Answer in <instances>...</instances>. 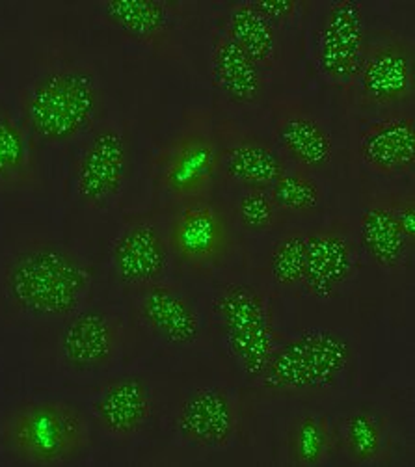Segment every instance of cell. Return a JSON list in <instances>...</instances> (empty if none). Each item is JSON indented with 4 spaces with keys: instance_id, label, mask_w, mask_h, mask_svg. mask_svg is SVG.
<instances>
[{
    "instance_id": "30bf717a",
    "label": "cell",
    "mask_w": 415,
    "mask_h": 467,
    "mask_svg": "<svg viewBox=\"0 0 415 467\" xmlns=\"http://www.w3.org/2000/svg\"><path fill=\"white\" fill-rule=\"evenodd\" d=\"M175 259L194 270H211L232 250L233 231L225 213L207 198L181 203L168 225Z\"/></svg>"
},
{
    "instance_id": "f546056e",
    "label": "cell",
    "mask_w": 415,
    "mask_h": 467,
    "mask_svg": "<svg viewBox=\"0 0 415 467\" xmlns=\"http://www.w3.org/2000/svg\"><path fill=\"white\" fill-rule=\"evenodd\" d=\"M254 5L275 26H282L284 23L293 21L298 16V12L306 6L302 0H254Z\"/></svg>"
},
{
    "instance_id": "ac0fdd59",
    "label": "cell",
    "mask_w": 415,
    "mask_h": 467,
    "mask_svg": "<svg viewBox=\"0 0 415 467\" xmlns=\"http://www.w3.org/2000/svg\"><path fill=\"white\" fill-rule=\"evenodd\" d=\"M98 6L103 19L129 39L159 55L179 57L177 19L182 5L173 0H101Z\"/></svg>"
},
{
    "instance_id": "5b68a950",
    "label": "cell",
    "mask_w": 415,
    "mask_h": 467,
    "mask_svg": "<svg viewBox=\"0 0 415 467\" xmlns=\"http://www.w3.org/2000/svg\"><path fill=\"white\" fill-rule=\"evenodd\" d=\"M213 313L227 352L250 380H257L275 347L268 296L248 284H225L213 296Z\"/></svg>"
},
{
    "instance_id": "3957f363",
    "label": "cell",
    "mask_w": 415,
    "mask_h": 467,
    "mask_svg": "<svg viewBox=\"0 0 415 467\" xmlns=\"http://www.w3.org/2000/svg\"><path fill=\"white\" fill-rule=\"evenodd\" d=\"M354 358V345L345 334L309 328L285 343H275L255 382L270 395H327L350 375Z\"/></svg>"
},
{
    "instance_id": "d4e9b609",
    "label": "cell",
    "mask_w": 415,
    "mask_h": 467,
    "mask_svg": "<svg viewBox=\"0 0 415 467\" xmlns=\"http://www.w3.org/2000/svg\"><path fill=\"white\" fill-rule=\"evenodd\" d=\"M336 438L343 454L350 463H377L388 449V425L384 417L371 410L348 411L336 431Z\"/></svg>"
},
{
    "instance_id": "484cf974",
    "label": "cell",
    "mask_w": 415,
    "mask_h": 467,
    "mask_svg": "<svg viewBox=\"0 0 415 467\" xmlns=\"http://www.w3.org/2000/svg\"><path fill=\"white\" fill-rule=\"evenodd\" d=\"M336 445V429L325 413H304L296 417L287 432V451L293 465H325Z\"/></svg>"
},
{
    "instance_id": "8fae6325",
    "label": "cell",
    "mask_w": 415,
    "mask_h": 467,
    "mask_svg": "<svg viewBox=\"0 0 415 467\" xmlns=\"http://www.w3.org/2000/svg\"><path fill=\"white\" fill-rule=\"evenodd\" d=\"M123 348V324L98 306H82L66 318L58 336V356L73 372L109 368Z\"/></svg>"
},
{
    "instance_id": "52a82bcc",
    "label": "cell",
    "mask_w": 415,
    "mask_h": 467,
    "mask_svg": "<svg viewBox=\"0 0 415 467\" xmlns=\"http://www.w3.org/2000/svg\"><path fill=\"white\" fill-rule=\"evenodd\" d=\"M132 140L125 125L98 121L73 162V192L89 209L114 203L130 177Z\"/></svg>"
},
{
    "instance_id": "9a60e30c",
    "label": "cell",
    "mask_w": 415,
    "mask_h": 467,
    "mask_svg": "<svg viewBox=\"0 0 415 467\" xmlns=\"http://www.w3.org/2000/svg\"><path fill=\"white\" fill-rule=\"evenodd\" d=\"M358 266V244L345 225L330 223L307 233L302 282L307 295L318 300L334 298L354 277Z\"/></svg>"
},
{
    "instance_id": "7402d4cb",
    "label": "cell",
    "mask_w": 415,
    "mask_h": 467,
    "mask_svg": "<svg viewBox=\"0 0 415 467\" xmlns=\"http://www.w3.org/2000/svg\"><path fill=\"white\" fill-rule=\"evenodd\" d=\"M209 71L216 91L235 107L257 105L265 96L266 73L222 32L211 47Z\"/></svg>"
},
{
    "instance_id": "44dd1931",
    "label": "cell",
    "mask_w": 415,
    "mask_h": 467,
    "mask_svg": "<svg viewBox=\"0 0 415 467\" xmlns=\"http://www.w3.org/2000/svg\"><path fill=\"white\" fill-rule=\"evenodd\" d=\"M358 243L375 265L397 270L410 259L415 229L406 222L391 196L379 198L363 207L358 218Z\"/></svg>"
},
{
    "instance_id": "5bb4252c",
    "label": "cell",
    "mask_w": 415,
    "mask_h": 467,
    "mask_svg": "<svg viewBox=\"0 0 415 467\" xmlns=\"http://www.w3.org/2000/svg\"><path fill=\"white\" fill-rule=\"evenodd\" d=\"M216 134L220 177L239 189H268L287 166L278 148L235 121H220Z\"/></svg>"
},
{
    "instance_id": "4316f807",
    "label": "cell",
    "mask_w": 415,
    "mask_h": 467,
    "mask_svg": "<svg viewBox=\"0 0 415 467\" xmlns=\"http://www.w3.org/2000/svg\"><path fill=\"white\" fill-rule=\"evenodd\" d=\"M268 192L282 214L311 216L325 207L327 192L313 171L298 166H285L272 181Z\"/></svg>"
},
{
    "instance_id": "ba28073f",
    "label": "cell",
    "mask_w": 415,
    "mask_h": 467,
    "mask_svg": "<svg viewBox=\"0 0 415 467\" xmlns=\"http://www.w3.org/2000/svg\"><path fill=\"white\" fill-rule=\"evenodd\" d=\"M356 103L373 112L404 109L415 89V53L410 37L382 34L368 39L350 86Z\"/></svg>"
},
{
    "instance_id": "6da1fadb",
    "label": "cell",
    "mask_w": 415,
    "mask_h": 467,
    "mask_svg": "<svg viewBox=\"0 0 415 467\" xmlns=\"http://www.w3.org/2000/svg\"><path fill=\"white\" fill-rule=\"evenodd\" d=\"M94 287V270L71 248L36 241L5 263L0 291L14 311L34 320H66Z\"/></svg>"
},
{
    "instance_id": "7c38bea8",
    "label": "cell",
    "mask_w": 415,
    "mask_h": 467,
    "mask_svg": "<svg viewBox=\"0 0 415 467\" xmlns=\"http://www.w3.org/2000/svg\"><path fill=\"white\" fill-rule=\"evenodd\" d=\"M173 429L181 441L196 449H227L239 434L237 402L220 386L198 388L177 404Z\"/></svg>"
},
{
    "instance_id": "9c48e42d",
    "label": "cell",
    "mask_w": 415,
    "mask_h": 467,
    "mask_svg": "<svg viewBox=\"0 0 415 467\" xmlns=\"http://www.w3.org/2000/svg\"><path fill=\"white\" fill-rule=\"evenodd\" d=\"M368 41L361 0H332L313 34V64L328 84L350 89Z\"/></svg>"
},
{
    "instance_id": "4fadbf2b",
    "label": "cell",
    "mask_w": 415,
    "mask_h": 467,
    "mask_svg": "<svg viewBox=\"0 0 415 467\" xmlns=\"http://www.w3.org/2000/svg\"><path fill=\"white\" fill-rule=\"evenodd\" d=\"M110 263L118 282L142 289L166 277L171 263L166 233L148 216L123 223L110 246Z\"/></svg>"
},
{
    "instance_id": "603a6c76",
    "label": "cell",
    "mask_w": 415,
    "mask_h": 467,
    "mask_svg": "<svg viewBox=\"0 0 415 467\" xmlns=\"http://www.w3.org/2000/svg\"><path fill=\"white\" fill-rule=\"evenodd\" d=\"M278 28L255 8L254 0H237L227 6L220 32L268 73L280 57Z\"/></svg>"
},
{
    "instance_id": "cb8c5ba5",
    "label": "cell",
    "mask_w": 415,
    "mask_h": 467,
    "mask_svg": "<svg viewBox=\"0 0 415 467\" xmlns=\"http://www.w3.org/2000/svg\"><path fill=\"white\" fill-rule=\"evenodd\" d=\"M36 140L8 107L0 103V191H25L37 182Z\"/></svg>"
},
{
    "instance_id": "f1b7e54d",
    "label": "cell",
    "mask_w": 415,
    "mask_h": 467,
    "mask_svg": "<svg viewBox=\"0 0 415 467\" xmlns=\"http://www.w3.org/2000/svg\"><path fill=\"white\" fill-rule=\"evenodd\" d=\"M235 218L244 231L259 235L278 225L282 213L268 189H241L235 200Z\"/></svg>"
},
{
    "instance_id": "2e32d148",
    "label": "cell",
    "mask_w": 415,
    "mask_h": 467,
    "mask_svg": "<svg viewBox=\"0 0 415 467\" xmlns=\"http://www.w3.org/2000/svg\"><path fill=\"white\" fill-rule=\"evenodd\" d=\"M272 132L278 151L307 171H322L336 159V140L328 125L295 101H280L272 110Z\"/></svg>"
},
{
    "instance_id": "ffe728a7",
    "label": "cell",
    "mask_w": 415,
    "mask_h": 467,
    "mask_svg": "<svg viewBox=\"0 0 415 467\" xmlns=\"http://www.w3.org/2000/svg\"><path fill=\"white\" fill-rule=\"evenodd\" d=\"M361 164L382 177H404L415 166V119L411 110H393L367 123L358 138Z\"/></svg>"
},
{
    "instance_id": "d6986e66",
    "label": "cell",
    "mask_w": 415,
    "mask_h": 467,
    "mask_svg": "<svg viewBox=\"0 0 415 467\" xmlns=\"http://www.w3.org/2000/svg\"><path fill=\"white\" fill-rule=\"evenodd\" d=\"M153 411V389L138 375L112 379L91 400V417L96 425L116 441H129L140 436L150 425Z\"/></svg>"
},
{
    "instance_id": "7a4b0ae2",
    "label": "cell",
    "mask_w": 415,
    "mask_h": 467,
    "mask_svg": "<svg viewBox=\"0 0 415 467\" xmlns=\"http://www.w3.org/2000/svg\"><path fill=\"white\" fill-rule=\"evenodd\" d=\"M103 89L94 69L58 64L36 75L19 93V118L36 142L64 146L98 125Z\"/></svg>"
},
{
    "instance_id": "277c9868",
    "label": "cell",
    "mask_w": 415,
    "mask_h": 467,
    "mask_svg": "<svg viewBox=\"0 0 415 467\" xmlns=\"http://www.w3.org/2000/svg\"><path fill=\"white\" fill-rule=\"evenodd\" d=\"M0 441L32 465H64L86 454L91 432L80 408L60 399H32L14 406L0 421Z\"/></svg>"
},
{
    "instance_id": "e0dca14e",
    "label": "cell",
    "mask_w": 415,
    "mask_h": 467,
    "mask_svg": "<svg viewBox=\"0 0 415 467\" xmlns=\"http://www.w3.org/2000/svg\"><path fill=\"white\" fill-rule=\"evenodd\" d=\"M134 309L144 328L170 347L187 348L202 339L203 324L196 304L166 279L138 289Z\"/></svg>"
},
{
    "instance_id": "8992f818",
    "label": "cell",
    "mask_w": 415,
    "mask_h": 467,
    "mask_svg": "<svg viewBox=\"0 0 415 467\" xmlns=\"http://www.w3.org/2000/svg\"><path fill=\"white\" fill-rule=\"evenodd\" d=\"M220 177V142L213 118L191 116L157 157L161 189L179 203L207 198Z\"/></svg>"
},
{
    "instance_id": "83f0119b",
    "label": "cell",
    "mask_w": 415,
    "mask_h": 467,
    "mask_svg": "<svg viewBox=\"0 0 415 467\" xmlns=\"http://www.w3.org/2000/svg\"><path fill=\"white\" fill-rule=\"evenodd\" d=\"M307 233L293 229L274 241L268 252V270L274 284L282 289L302 287L306 270Z\"/></svg>"
}]
</instances>
